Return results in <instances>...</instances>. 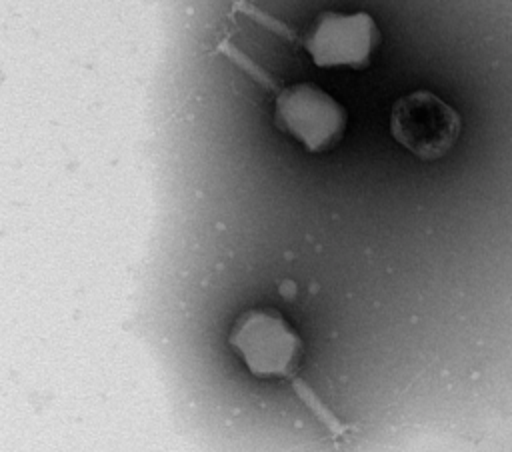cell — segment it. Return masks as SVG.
<instances>
[{"label":"cell","mask_w":512,"mask_h":452,"mask_svg":"<svg viewBox=\"0 0 512 452\" xmlns=\"http://www.w3.org/2000/svg\"><path fill=\"white\" fill-rule=\"evenodd\" d=\"M462 130L458 112L430 90L400 96L390 112V132L398 144L420 160L448 154Z\"/></svg>","instance_id":"obj_1"},{"label":"cell","mask_w":512,"mask_h":452,"mask_svg":"<svg viewBox=\"0 0 512 452\" xmlns=\"http://www.w3.org/2000/svg\"><path fill=\"white\" fill-rule=\"evenodd\" d=\"M274 122L306 150L326 152L346 130V110L320 86L300 82L276 96Z\"/></svg>","instance_id":"obj_2"},{"label":"cell","mask_w":512,"mask_h":452,"mask_svg":"<svg viewBox=\"0 0 512 452\" xmlns=\"http://www.w3.org/2000/svg\"><path fill=\"white\" fill-rule=\"evenodd\" d=\"M230 346L260 378H284L300 360V338L274 310H248L232 326Z\"/></svg>","instance_id":"obj_3"},{"label":"cell","mask_w":512,"mask_h":452,"mask_svg":"<svg viewBox=\"0 0 512 452\" xmlns=\"http://www.w3.org/2000/svg\"><path fill=\"white\" fill-rule=\"evenodd\" d=\"M382 36L368 12H326L316 18L304 38V48L320 68H366Z\"/></svg>","instance_id":"obj_4"}]
</instances>
